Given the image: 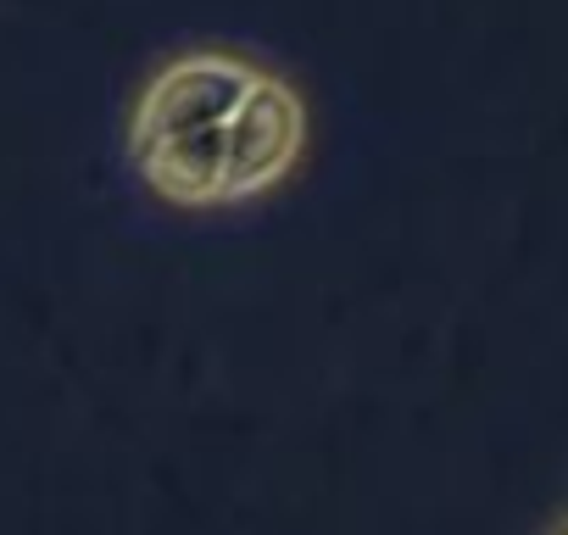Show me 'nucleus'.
Returning a JSON list of instances; mask_svg holds the SVG:
<instances>
[{
    "label": "nucleus",
    "instance_id": "obj_2",
    "mask_svg": "<svg viewBox=\"0 0 568 535\" xmlns=\"http://www.w3.org/2000/svg\"><path fill=\"white\" fill-rule=\"evenodd\" d=\"M546 535H568V513H562L557 524H546Z\"/></svg>",
    "mask_w": 568,
    "mask_h": 535
},
{
    "label": "nucleus",
    "instance_id": "obj_1",
    "mask_svg": "<svg viewBox=\"0 0 568 535\" xmlns=\"http://www.w3.org/2000/svg\"><path fill=\"white\" fill-rule=\"evenodd\" d=\"M296 90L223 51H190L168 62L129 123V157L140 179L179 206H223L273 190L302 157Z\"/></svg>",
    "mask_w": 568,
    "mask_h": 535
}]
</instances>
